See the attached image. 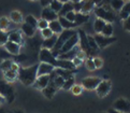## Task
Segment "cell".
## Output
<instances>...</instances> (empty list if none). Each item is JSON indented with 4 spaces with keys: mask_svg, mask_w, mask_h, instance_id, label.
Wrapping results in <instances>:
<instances>
[{
    "mask_svg": "<svg viewBox=\"0 0 130 113\" xmlns=\"http://www.w3.org/2000/svg\"><path fill=\"white\" fill-rule=\"evenodd\" d=\"M38 66L39 65H34L28 68H20L17 71V78L20 81L26 86L34 85V83L37 80V71H38Z\"/></svg>",
    "mask_w": 130,
    "mask_h": 113,
    "instance_id": "cell-1",
    "label": "cell"
},
{
    "mask_svg": "<svg viewBox=\"0 0 130 113\" xmlns=\"http://www.w3.org/2000/svg\"><path fill=\"white\" fill-rule=\"evenodd\" d=\"M76 30H73V29H63L62 32L58 36L57 38V41H56V44H55V46L53 48V50L51 51L52 52V54L54 55V57H58L59 55V51L61 50V48L63 46V44L66 43V42L70 39V38L76 34Z\"/></svg>",
    "mask_w": 130,
    "mask_h": 113,
    "instance_id": "cell-2",
    "label": "cell"
},
{
    "mask_svg": "<svg viewBox=\"0 0 130 113\" xmlns=\"http://www.w3.org/2000/svg\"><path fill=\"white\" fill-rule=\"evenodd\" d=\"M95 14L98 16V18H101V20H103L104 22H108L110 24L115 21V14L111 10L110 6L97 7L95 9Z\"/></svg>",
    "mask_w": 130,
    "mask_h": 113,
    "instance_id": "cell-3",
    "label": "cell"
},
{
    "mask_svg": "<svg viewBox=\"0 0 130 113\" xmlns=\"http://www.w3.org/2000/svg\"><path fill=\"white\" fill-rule=\"evenodd\" d=\"M0 95H1L9 103L13 102L15 99L14 88H13V86L10 83H8L7 81H0Z\"/></svg>",
    "mask_w": 130,
    "mask_h": 113,
    "instance_id": "cell-4",
    "label": "cell"
},
{
    "mask_svg": "<svg viewBox=\"0 0 130 113\" xmlns=\"http://www.w3.org/2000/svg\"><path fill=\"white\" fill-rule=\"evenodd\" d=\"M77 35H78V42H80V49L82 52H84V53L91 57L94 53L91 52L90 48H89V44H88V39H87V35L85 34L84 30L80 29L77 31Z\"/></svg>",
    "mask_w": 130,
    "mask_h": 113,
    "instance_id": "cell-5",
    "label": "cell"
},
{
    "mask_svg": "<svg viewBox=\"0 0 130 113\" xmlns=\"http://www.w3.org/2000/svg\"><path fill=\"white\" fill-rule=\"evenodd\" d=\"M39 58L41 60V63L50 64V65H52L54 68H56V66H57V58L54 57V55L52 54V52H51L50 50H46V49L41 50Z\"/></svg>",
    "mask_w": 130,
    "mask_h": 113,
    "instance_id": "cell-6",
    "label": "cell"
},
{
    "mask_svg": "<svg viewBox=\"0 0 130 113\" xmlns=\"http://www.w3.org/2000/svg\"><path fill=\"white\" fill-rule=\"evenodd\" d=\"M94 39L96 41L97 45H98L99 49H104L108 45L114 43V42L117 40L115 37H104L101 34H97L96 36H94Z\"/></svg>",
    "mask_w": 130,
    "mask_h": 113,
    "instance_id": "cell-7",
    "label": "cell"
},
{
    "mask_svg": "<svg viewBox=\"0 0 130 113\" xmlns=\"http://www.w3.org/2000/svg\"><path fill=\"white\" fill-rule=\"evenodd\" d=\"M102 80L100 78L97 77H88L82 80V86L88 89V91H92V89H96L97 86L100 84V82Z\"/></svg>",
    "mask_w": 130,
    "mask_h": 113,
    "instance_id": "cell-8",
    "label": "cell"
},
{
    "mask_svg": "<svg viewBox=\"0 0 130 113\" xmlns=\"http://www.w3.org/2000/svg\"><path fill=\"white\" fill-rule=\"evenodd\" d=\"M111 87H112V85H111V82L110 81H106V80H104V81H101L100 84L96 88L97 95H98L100 98L105 97L110 93Z\"/></svg>",
    "mask_w": 130,
    "mask_h": 113,
    "instance_id": "cell-9",
    "label": "cell"
},
{
    "mask_svg": "<svg viewBox=\"0 0 130 113\" xmlns=\"http://www.w3.org/2000/svg\"><path fill=\"white\" fill-rule=\"evenodd\" d=\"M78 43V35L77 32L75 35H73L70 39H69L66 43L63 44V46L61 48V50L59 51V54H63V53H67V52L71 51L73 48H75L76 44Z\"/></svg>",
    "mask_w": 130,
    "mask_h": 113,
    "instance_id": "cell-10",
    "label": "cell"
},
{
    "mask_svg": "<svg viewBox=\"0 0 130 113\" xmlns=\"http://www.w3.org/2000/svg\"><path fill=\"white\" fill-rule=\"evenodd\" d=\"M113 109L117 110V111H120L123 113L128 112L130 110V102L125 99V98H119V99H117L114 102Z\"/></svg>",
    "mask_w": 130,
    "mask_h": 113,
    "instance_id": "cell-11",
    "label": "cell"
},
{
    "mask_svg": "<svg viewBox=\"0 0 130 113\" xmlns=\"http://www.w3.org/2000/svg\"><path fill=\"white\" fill-rule=\"evenodd\" d=\"M42 20L46 22H53V21H57L58 20V14L55 13L50 7H46L42 10V14H41Z\"/></svg>",
    "mask_w": 130,
    "mask_h": 113,
    "instance_id": "cell-12",
    "label": "cell"
},
{
    "mask_svg": "<svg viewBox=\"0 0 130 113\" xmlns=\"http://www.w3.org/2000/svg\"><path fill=\"white\" fill-rule=\"evenodd\" d=\"M54 67L50 64L41 63L38 66V71H37V77H41V75H50L54 71Z\"/></svg>",
    "mask_w": 130,
    "mask_h": 113,
    "instance_id": "cell-13",
    "label": "cell"
},
{
    "mask_svg": "<svg viewBox=\"0 0 130 113\" xmlns=\"http://www.w3.org/2000/svg\"><path fill=\"white\" fill-rule=\"evenodd\" d=\"M81 51V49H80V46H75V48H73L71 51H69V52H67V53H63V54H59L58 55V57H57V59H63V60H71L72 62V59L73 58H75L76 57V55H77V53Z\"/></svg>",
    "mask_w": 130,
    "mask_h": 113,
    "instance_id": "cell-14",
    "label": "cell"
},
{
    "mask_svg": "<svg viewBox=\"0 0 130 113\" xmlns=\"http://www.w3.org/2000/svg\"><path fill=\"white\" fill-rule=\"evenodd\" d=\"M48 82H50V75H41V77L37 78L36 82L34 83V86L36 88L43 89L48 85Z\"/></svg>",
    "mask_w": 130,
    "mask_h": 113,
    "instance_id": "cell-15",
    "label": "cell"
},
{
    "mask_svg": "<svg viewBox=\"0 0 130 113\" xmlns=\"http://www.w3.org/2000/svg\"><path fill=\"white\" fill-rule=\"evenodd\" d=\"M75 71L76 70H66V69H60V68H55L54 69V72L57 75H59V77H61L64 81L73 78V74L75 73Z\"/></svg>",
    "mask_w": 130,
    "mask_h": 113,
    "instance_id": "cell-16",
    "label": "cell"
},
{
    "mask_svg": "<svg viewBox=\"0 0 130 113\" xmlns=\"http://www.w3.org/2000/svg\"><path fill=\"white\" fill-rule=\"evenodd\" d=\"M56 91H57L56 86H55L54 83L50 80L48 85L46 86L45 88L42 89V93H43V95H44L46 98H48V99H52V98L54 97V95H55V93H56Z\"/></svg>",
    "mask_w": 130,
    "mask_h": 113,
    "instance_id": "cell-17",
    "label": "cell"
},
{
    "mask_svg": "<svg viewBox=\"0 0 130 113\" xmlns=\"http://www.w3.org/2000/svg\"><path fill=\"white\" fill-rule=\"evenodd\" d=\"M4 48H6L7 52L9 54H12V55H18L20 54V50H21V46L20 44H16L14 42H11V41H8L6 44H4Z\"/></svg>",
    "mask_w": 130,
    "mask_h": 113,
    "instance_id": "cell-18",
    "label": "cell"
},
{
    "mask_svg": "<svg viewBox=\"0 0 130 113\" xmlns=\"http://www.w3.org/2000/svg\"><path fill=\"white\" fill-rule=\"evenodd\" d=\"M56 68L66 69V70H75V66L73 65L71 60H63V59H57V66Z\"/></svg>",
    "mask_w": 130,
    "mask_h": 113,
    "instance_id": "cell-19",
    "label": "cell"
},
{
    "mask_svg": "<svg viewBox=\"0 0 130 113\" xmlns=\"http://www.w3.org/2000/svg\"><path fill=\"white\" fill-rule=\"evenodd\" d=\"M57 38H58V36H57V35H53L51 38H48V39H44L43 43H42L43 49H46V50L52 51V50H53V48L55 46V44H56Z\"/></svg>",
    "mask_w": 130,
    "mask_h": 113,
    "instance_id": "cell-20",
    "label": "cell"
},
{
    "mask_svg": "<svg viewBox=\"0 0 130 113\" xmlns=\"http://www.w3.org/2000/svg\"><path fill=\"white\" fill-rule=\"evenodd\" d=\"M81 3H82L81 13L83 14H88V12L91 11L95 7V3L92 0H81Z\"/></svg>",
    "mask_w": 130,
    "mask_h": 113,
    "instance_id": "cell-21",
    "label": "cell"
},
{
    "mask_svg": "<svg viewBox=\"0 0 130 113\" xmlns=\"http://www.w3.org/2000/svg\"><path fill=\"white\" fill-rule=\"evenodd\" d=\"M89 20V14H83V13H75V21H74V24L75 26H80L85 24L86 22H88Z\"/></svg>",
    "mask_w": 130,
    "mask_h": 113,
    "instance_id": "cell-22",
    "label": "cell"
},
{
    "mask_svg": "<svg viewBox=\"0 0 130 113\" xmlns=\"http://www.w3.org/2000/svg\"><path fill=\"white\" fill-rule=\"evenodd\" d=\"M48 28L51 30L53 31V34L54 35H60L62 32V27L61 25H60V23L57 21H53V22H50L48 23Z\"/></svg>",
    "mask_w": 130,
    "mask_h": 113,
    "instance_id": "cell-23",
    "label": "cell"
},
{
    "mask_svg": "<svg viewBox=\"0 0 130 113\" xmlns=\"http://www.w3.org/2000/svg\"><path fill=\"white\" fill-rule=\"evenodd\" d=\"M71 11H73V2H71V1L66 2V3H63V4H62L61 10H60L59 13H58V16H62V17H64V15H66L67 13L71 12Z\"/></svg>",
    "mask_w": 130,
    "mask_h": 113,
    "instance_id": "cell-24",
    "label": "cell"
},
{
    "mask_svg": "<svg viewBox=\"0 0 130 113\" xmlns=\"http://www.w3.org/2000/svg\"><path fill=\"white\" fill-rule=\"evenodd\" d=\"M8 39H9V41L14 42L16 44H21V42L23 41L21 32H18V31H12L10 35H8Z\"/></svg>",
    "mask_w": 130,
    "mask_h": 113,
    "instance_id": "cell-25",
    "label": "cell"
},
{
    "mask_svg": "<svg viewBox=\"0 0 130 113\" xmlns=\"http://www.w3.org/2000/svg\"><path fill=\"white\" fill-rule=\"evenodd\" d=\"M58 22L60 23V25H61L62 29H72V28L76 27L74 23L69 22L68 20H66V18L62 17V16H58Z\"/></svg>",
    "mask_w": 130,
    "mask_h": 113,
    "instance_id": "cell-26",
    "label": "cell"
},
{
    "mask_svg": "<svg viewBox=\"0 0 130 113\" xmlns=\"http://www.w3.org/2000/svg\"><path fill=\"white\" fill-rule=\"evenodd\" d=\"M105 24L106 23L103 20H101V18H97L96 22L94 23V30L96 31V34H101V31H102V29H103V27H104Z\"/></svg>",
    "mask_w": 130,
    "mask_h": 113,
    "instance_id": "cell-27",
    "label": "cell"
},
{
    "mask_svg": "<svg viewBox=\"0 0 130 113\" xmlns=\"http://www.w3.org/2000/svg\"><path fill=\"white\" fill-rule=\"evenodd\" d=\"M129 15H130V1H128L127 3H125L123 9L119 12V16L122 17L123 20H126Z\"/></svg>",
    "mask_w": 130,
    "mask_h": 113,
    "instance_id": "cell-28",
    "label": "cell"
},
{
    "mask_svg": "<svg viewBox=\"0 0 130 113\" xmlns=\"http://www.w3.org/2000/svg\"><path fill=\"white\" fill-rule=\"evenodd\" d=\"M22 30L27 37H32L35 35V32H36V28L31 27L30 25H28V24H26L25 23V24H23V26H22Z\"/></svg>",
    "mask_w": 130,
    "mask_h": 113,
    "instance_id": "cell-29",
    "label": "cell"
},
{
    "mask_svg": "<svg viewBox=\"0 0 130 113\" xmlns=\"http://www.w3.org/2000/svg\"><path fill=\"white\" fill-rule=\"evenodd\" d=\"M124 4H125L124 0H112L110 3V7L115 11H120L124 7Z\"/></svg>",
    "mask_w": 130,
    "mask_h": 113,
    "instance_id": "cell-30",
    "label": "cell"
},
{
    "mask_svg": "<svg viewBox=\"0 0 130 113\" xmlns=\"http://www.w3.org/2000/svg\"><path fill=\"white\" fill-rule=\"evenodd\" d=\"M101 35L104 36V37H112L113 35V26L112 24H110V23H106L104 25L103 29L101 31Z\"/></svg>",
    "mask_w": 130,
    "mask_h": 113,
    "instance_id": "cell-31",
    "label": "cell"
},
{
    "mask_svg": "<svg viewBox=\"0 0 130 113\" xmlns=\"http://www.w3.org/2000/svg\"><path fill=\"white\" fill-rule=\"evenodd\" d=\"M87 39H88V44H89V48L91 50V52L94 54H96L97 52H98L99 48H98V45H97L96 43V41L94 39V37H91V36H87Z\"/></svg>",
    "mask_w": 130,
    "mask_h": 113,
    "instance_id": "cell-32",
    "label": "cell"
},
{
    "mask_svg": "<svg viewBox=\"0 0 130 113\" xmlns=\"http://www.w3.org/2000/svg\"><path fill=\"white\" fill-rule=\"evenodd\" d=\"M50 8L52 9L55 13L58 14L59 11L61 10V8H62V3L59 2L58 0H52V2H51V4H50Z\"/></svg>",
    "mask_w": 130,
    "mask_h": 113,
    "instance_id": "cell-33",
    "label": "cell"
},
{
    "mask_svg": "<svg viewBox=\"0 0 130 113\" xmlns=\"http://www.w3.org/2000/svg\"><path fill=\"white\" fill-rule=\"evenodd\" d=\"M4 78H6L7 81L12 82V81H14V80L17 78V72L13 71L12 69H10V70H8V71L4 72Z\"/></svg>",
    "mask_w": 130,
    "mask_h": 113,
    "instance_id": "cell-34",
    "label": "cell"
},
{
    "mask_svg": "<svg viewBox=\"0 0 130 113\" xmlns=\"http://www.w3.org/2000/svg\"><path fill=\"white\" fill-rule=\"evenodd\" d=\"M12 64H13L12 60H10V59H4L3 62H2V64L0 65V68H1V70H2L3 72H6V71H8V70L11 69Z\"/></svg>",
    "mask_w": 130,
    "mask_h": 113,
    "instance_id": "cell-35",
    "label": "cell"
},
{
    "mask_svg": "<svg viewBox=\"0 0 130 113\" xmlns=\"http://www.w3.org/2000/svg\"><path fill=\"white\" fill-rule=\"evenodd\" d=\"M10 17H11V20L14 22V23H21L22 21H23V16H22V14L18 12V11H13L12 13H11V15H10Z\"/></svg>",
    "mask_w": 130,
    "mask_h": 113,
    "instance_id": "cell-36",
    "label": "cell"
},
{
    "mask_svg": "<svg viewBox=\"0 0 130 113\" xmlns=\"http://www.w3.org/2000/svg\"><path fill=\"white\" fill-rule=\"evenodd\" d=\"M25 23H26V24H28V25H30L31 27H34V28L38 27V21H37L36 17H34L32 15H28V16H27L25 18Z\"/></svg>",
    "mask_w": 130,
    "mask_h": 113,
    "instance_id": "cell-37",
    "label": "cell"
},
{
    "mask_svg": "<svg viewBox=\"0 0 130 113\" xmlns=\"http://www.w3.org/2000/svg\"><path fill=\"white\" fill-rule=\"evenodd\" d=\"M74 85V78H71L69 80H66L62 85V89H64V91H68V89H71L72 86Z\"/></svg>",
    "mask_w": 130,
    "mask_h": 113,
    "instance_id": "cell-38",
    "label": "cell"
},
{
    "mask_svg": "<svg viewBox=\"0 0 130 113\" xmlns=\"http://www.w3.org/2000/svg\"><path fill=\"white\" fill-rule=\"evenodd\" d=\"M9 27V21L7 17H1L0 18V30L3 31Z\"/></svg>",
    "mask_w": 130,
    "mask_h": 113,
    "instance_id": "cell-39",
    "label": "cell"
},
{
    "mask_svg": "<svg viewBox=\"0 0 130 113\" xmlns=\"http://www.w3.org/2000/svg\"><path fill=\"white\" fill-rule=\"evenodd\" d=\"M72 93L74 94V95H80V94L83 92V86L82 85H78V84H74V85L72 86L71 88Z\"/></svg>",
    "mask_w": 130,
    "mask_h": 113,
    "instance_id": "cell-40",
    "label": "cell"
},
{
    "mask_svg": "<svg viewBox=\"0 0 130 113\" xmlns=\"http://www.w3.org/2000/svg\"><path fill=\"white\" fill-rule=\"evenodd\" d=\"M41 34H42V37L44 38V39H48V38H51L54 34L53 31L50 29V28H45V29L41 30Z\"/></svg>",
    "mask_w": 130,
    "mask_h": 113,
    "instance_id": "cell-41",
    "label": "cell"
},
{
    "mask_svg": "<svg viewBox=\"0 0 130 113\" xmlns=\"http://www.w3.org/2000/svg\"><path fill=\"white\" fill-rule=\"evenodd\" d=\"M8 41H9L8 35L6 34V32H3V31L0 30V45H4Z\"/></svg>",
    "mask_w": 130,
    "mask_h": 113,
    "instance_id": "cell-42",
    "label": "cell"
},
{
    "mask_svg": "<svg viewBox=\"0 0 130 113\" xmlns=\"http://www.w3.org/2000/svg\"><path fill=\"white\" fill-rule=\"evenodd\" d=\"M92 60H94V64H95L96 69L102 68V66H103V60H102L100 57H95V58H92Z\"/></svg>",
    "mask_w": 130,
    "mask_h": 113,
    "instance_id": "cell-43",
    "label": "cell"
},
{
    "mask_svg": "<svg viewBox=\"0 0 130 113\" xmlns=\"http://www.w3.org/2000/svg\"><path fill=\"white\" fill-rule=\"evenodd\" d=\"M86 67L88 70H90V71H92V70H95L96 67H95V64H94V60H92L91 57H89L87 60H86Z\"/></svg>",
    "mask_w": 130,
    "mask_h": 113,
    "instance_id": "cell-44",
    "label": "cell"
},
{
    "mask_svg": "<svg viewBox=\"0 0 130 113\" xmlns=\"http://www.w3.org/2000/svg\"><path fill=\"white\" fill-rule=\"evenodd\" d=\"M64 18H66V20H68L69 22H71V23H74V21H75V12L71 11V12L67 13L66 15H64Z\"/></svg>",
    "mask_w": 130,
    "mask_h": 113,
    "instance_id": "cell-45",
    "label": "cell"
},
{
    "mask_svg": "<svg viewBox=\"0 0 130 113\" xmlns=\"http://www.w3.org/2000/svg\"><path fill=\"white\" fill-rule=\"evenodd\" d=\"M38 27L40 28L41 30L45 29V28H48V22H46V21H44V20L41 18L40 21H38Z\"/></svg>",
    "mask_w": 130,
    "mask_h": 113,
    "instance_id": "cell-46",
    "label": "cell"
},
{
    "mask_svg": "<svg viewBox=\"0 0 130 113\" xmlns=\"http://www.w3.org/2000/svg\"><path fill=\"white\" fill-rule=\"evenodd\" d=\"M123 26H124V29H125V30L130 31V15L126 18V20H124Z\"/></svg>",
    "mask_w": 130,
    "mask_h": 113,
    "instance_id": "cell-47",
    "label": "cell"
},
{
    "mask_svg": "<svg viewBox=\"0 0 130 113\" xmlns=\"http://www.w3.org/2000/svg\"><path fill=\"white\" fill-rule=\"evenodd\" d=\"M82 10V3L80 2H75L73 3V12H76V13H80Z\"/></svg>",
    "mask_w": 130,
    "mask_h": 113,
    "instance_id": "cell-48",
    "label": "cell"
},
{
    "mask_svg": "<svg viewBox=\"0 0 130 113\" xmlns=\"http://www.w3.org/2000/svg\"><path fill=\"white\" fill-rule=\"evenodd\" d=\"M51 2H52V0H40L41 6L44 7V8H46V7H50Z\"/></svg>",
    "mask_w": 130,
    "mask_h": 113,
    "instance_id": "cell-49",
    "label": "cell"
},
{
    "mask_svg": "<svg viewBox=\"0 0 130 113\" xmlns=\"http://www.w3.org/2000/svg\"><path fill=\"white\" fill-rule=\"evenodd\" d=\"M82 62H83V60H81L80 58H77V57H75V58H73V59H72V63H73L74 66H75V68L78 67V66L82 64Z\"/></svg>",
    "mask_w": 130,
    "mask_h": 113,
    "instance_id": "cell-50",
    "label": "cell"
},
{
    "mask_svg": "<svg viewBox=\"0 0 130 113\" xmlns=\"http://www.w3.org/2000/svg\"><path fill=\"white\" fill-rule=\"evenodd\" d=\"M85 53H84V52H82V51H80V52H78V53H77V55H76V57L77 58H80L81 60H83V59H84L85 58Z\"/></svg>",
    "mask_w": 130,
    "mask_h": 113,
    "instance_id": "cell-51",
    "label": "cell"
},
{
    "mask_svg": "<svg viewBox=\"0 0 130 113\" xmlns=\"http://www.w3.org/2000/svg\"><path fill=\"white\" fill-rule=\"evenodd\" d=\"M11 69L13 70V71H15V72H17V71H18V69H20V67H18V65H17V64H15V63H13V64H12V67H11Z\"/></svg>",
    "mask_w": 130,
    "mask_h": 113,
    "instance_id": "cell-52",
    "label": "cell"
},
{
    "mask_svg": "<svg viewBox=\"0 0 130 113\" xmlns=\"http://www.w3.org/2000/svg\"><path fill=\"white\" fill-rule=\"evenodd\" d=\"M111 1H112V0H102V2H101V4L99 7H101V6H110Z\"/></svg>",
    "mask_w": 130,
    "mask_h": 113,
    "instance_id": "cell-53",
    "label": "cell"
},
{
    "mask_svg": "<svg viewBox=\"0 0 130 113\" xmlns=\"http://www.w3.org/2000/svg\"><path fill=\"white\" fill-rule=\"evenodd\" d=\"M108 113H123V112H120V111H117V110L113 109V108H111V109H109V110H108Z\"/></svg>",
    "mask_w": 130,
    "mask_h": 113,
    "instance_id": "cell-54",
    "label": "cell"
},
{
    "mask_svg": "<svg viewBox=\"0 0 130 113\" xmlns=\"http://www.w3.org/2000/svg\"><path fill=\"white\" fill-rule=\"evenodd\" d=\"M9 113H24V111H23V110H21V109H14V110L10 111Z\"/></svg>",
    "mask_w": 130,
    "mask_h": 113,
    "instance_id": "cell-55",
    "label": "cell"
},
{
    "mask_svg": "<svg viewBox=\"0 0 130 113\" xmlns=\"http://www.w3.org/2000/svg\"><path fill=\"white\" fill-rule=\"evenodd\" d=\"M1 57H4L6 59H9V58H8V57H9V53H6V52L1 51Z\"/></svg>",
    "mask_w": 130,
    "mask_h": 113,
    "instance_id": "cell-56",
    "label": "cell"
},
{
    "mask_svg": "<svg viewBox=\"0 0 130 113\" xmlns=\"http://www.w3.org/2000/svg\"><path fill=\"white\" fill-rule=\"evenodd\" d=\"M4 101H6V99H4V98H3L1 95H0V105H1V103H3Z\"/></svg>",
    "mask_w": 130,
    "mask_h": 113,
    "instance_id": "cell-57",
    "label": "cell"
},
{
    "mask_svg": "<svg viewBox=\"0 0 130 113\" xmlns=\"http://www.w3.org/2000/svg\"><path fill=\"white\" fill-rule=\"evenodd\" d=\"M70 1H71V2H73V3H75V2H80L81 0H70Z\"/></svg>",
    "mask_w": 130,
    "mask_h": 113,
    "instance_id": "cell-58",
    "label": "cell"
},
{
    "mask_svg": "<svg viewBox=\"0 0 130 113\" xmlns=\"http://www.w3.org/2000/svg\"><path fill=\"white\" fill-rule=\"evenodd\" d=\"M0 113H7L4 109H0Z\"/></svg>",
    "mask_w": 130,
    "mask_h": 113,
    "instance_id": "cell-59",
    "label": "cell"
},
{
    "mask_svg": "<svg viewBox=\"0 0 130 113\" xmlns=\"http://www.w3.org/2000/svg\"><path fill=\"white\" fill-rule=\"evenodd\" d=\"M124 1H125V0H124ZM128 1H130V0H128Z\"/></svg>",
    "mask_w": 130,
    "mask_h": 113,
    "instance_id": "cell-60",
    "label": "cell"
},
{
    "mask_svg": "<svg viewBox=\"0 0 130 113\" xmlns=\"http://www.w3.org/2000/svg\"><path fill=\"white\" fill-rule=\"evenodd\" d=\"M102 113H105V112H102Z\"/></svg>",
    "mask_w": 130,
    "mask_h": 113,
    "instance_id": "cell-61",
    "label": "cell"
}]
</instances>
